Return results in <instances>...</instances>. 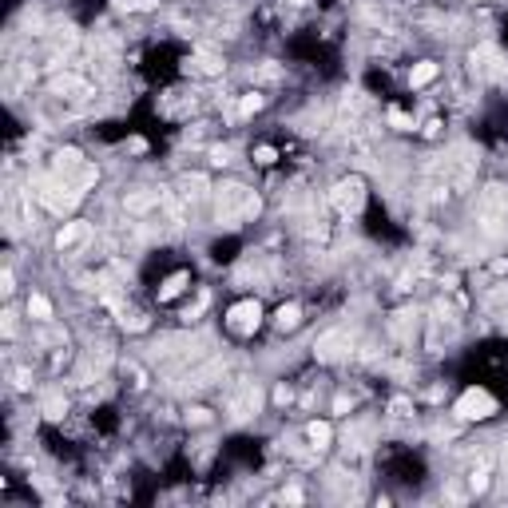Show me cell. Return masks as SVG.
<instances>
[{
    "label": "cell",
    "instance_id": "2",
    "mask_svg": "<svg viewBox=\"0 0 508 508\" xmlns=\"http://www.w3.org/2000/svg\"><path fill=\"white\" fill-rule=\"evenodd\" d=\"M258 302H242V306H235L231 310V330H238V333H246L251 326H258Z\"/></svg>",
    "mask_w": 508,
    "mask_h": 508
},
{
    "label": "cell",
    "instance_id": "1",
    "mask_svg": "<svg viewBox=\"0 0 508 508\" xmlns=\"http://www.w3.org/2000/svg\"><path fill=\"white\" fill-rule=\"evenodd\" d=\"M489 409H492V397L485 393V389H473V393H465V397H460V405H457L460 417H489Z\"/></svg>",
    "mask_w": 508,
    "mask_h": 508
},
{
    "label": "cell",
    "instance_id": "3",
    "mask_svg": "<svg viewBox=\"0 0 508 508\" xmlns=\"http://www.w3.org/2000/svg\"><path fill=\"white\" fill-rule=\"evenodd\" d=\"M28 314L36 318V322H48V318H52V306H48L40 294H32V298H28Z\"/></svg>",
    "mask_w": 508,
    "mask_h": 508
},
{
    "label": "cell",
    "instance_id": "4",
    "mask_svg": "<svg viewBox=\"0 0 508 508\" xmlns=\"http://www.w3.org/2000/svg\"><path fill=\"white\" fill-rule=\"evenodd\" d=\"M433 76H437V63H421V68H413V76H409V84H413V88H421V84H429V79H433Z\"/></svg>",
    "mask_w": 508,
    "mask_h": 508
}]
</instances>
